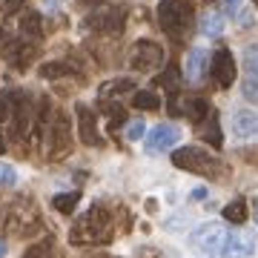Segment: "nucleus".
<instances>
[{"mask_svg":"<svg viewBox=\"0 0 258 258\" xmlns=\"http://www.w3.org/2000/svg\"><path fill=\"white\" fill-rule=\"evenodd\" d=\"M158 23L169 37H184L195 26L192 0H161L158 6Z\"/></svg>","mask_w":258,"mask_h":258,"instance_id":"f03ea898","label":"nucleus"},{"mask_svg":"<svg viewBox=\"0 0 258 258\" xmlns=\"http://www.w3.org/2000/svg\"><path fill=\"white\" fill-rule=\"evenodd\" d=\"M15 184H18V172H15V166L0 164V186H15Z\"/></svg>","mask_w":258,"mask_h":258,"instance_id":"a878e982","label":"nucleus"},{"mask_svg":"<svg viewBox=\"0 0 258 258\" xmlns=\"http://www.w3.org/2000/svg\"><path fill=\"white\" fill-rule=\"evenodd\" d=\"M235 75H238V66H235V57L227 46H218L215 55H212V78L221 89H230L235 83Z\"/></svg>","mask_w":258,"mask_h":258,"instance_id":"0eeeda50","label":"nucleus"},{"mask_svg":"<svg viewBox=\"0 0 258 258\" xmlns=\"http://www.w3.org/2000/svg\"><path fill=\"white\" fill-rule=\"evenodd\" d=\"M255 221H258V201H255Z\"/></svg>","mask_w":258,"mask_h":258,"instance_id":"e433bc0d","label":"nucleus"},{"mask_svg":"<svg viewBox=\"0 0 258 258\" xmlns=\"http://www.w3.org/2000/svg\"><path fill=\"white\" fill-rule=\"evenodd\" d=\"M198 32L207 37H218L224 32V18L218 15V12H207L201 18V26H198Z\"/></svg>","mask_w":258,"mask_h":258,"instance_id":"f3484780","label":"nucleus"},{"mask_svg":"<svg viewBox=\"0 0 258 258\" xmlns=\"http://www.w3.org/2000/svg\"><path fill=\"white\" fill-rule=\"evenodd\" d=\"M0 258H6V244L0 241Z\"/></svg>","mask_w":258,"mask_h":258,"instance_id":"c9c22d12","label":"nucleus"},{"mask_svg":"<svg viewBox=\"0 0 258 258\" xmlns=\"http://www.w3.org/2000/svg\"><path fill=\"white\" fill-rule=\"evenodd\" d=\"M210 109H212L210 101L198 95V98H184V101H181V106H178L175 112H181V115H186L189 120H195V123H198V120L207 118V112H210Z\"/></svg>","mask_w":258,"mask_h":258,"instance_id":"dca6fc26","label":"nucleus"},{"mask_svg":"<svg viewBox=\"0 0 258 258\" xmlns=\"http://www.w3.org/2000/svg\"><path fill=\"white\" fill-rule=\"evenodd\" d=\"M6 152V138H3V132H0V155Z\"/></svg>","mask_w":258,"mask_h":258,"instance_id":"473e14b6","label":"nucleus"},{"mask_svg":"<svg viewBox=\"0 0 258 258\" xmlns=\"http://www.w3.org/2000/svg\"><path fill=\"white\" fill-rule=\"evenodd\" d=\"M78 135L86 147H98L101 144V132H98V118L89 106L78 103Z\"/></svg>","mask_w":258,"mask_h":258,"instance_id":"f8f14e48","label":"nucleus"},{"mask_svg":"<svg viewBox=\"0 0 258 258\" xmlns=\"http://www.w3.org/2000/svg\"><path fill=\"white\" fill-rule=\"evenodd\" d=\"M78 201H81V195L78 192H60L52 198V207H55L57 212H63V215H69V212L78 207Z\"/></svg>","mask_w":258,"mask_h":258,"instance_id":"4be33fe9","label":"nucleus"},{"mask_svg":"<svg viewBox=\"0 0 258 258\" xmlns=\"http://www.w3.org/2000/svg\"><path fill=\"white\" fill-rule=\"evenodd\" d=\"M132 106L135 109H144V112H155L161 109V98H158V92H135V98H132Z\"/></svg>","mask_w":258,"mask_h":258,"instance_id":"6ab92c4d","label":"nucleus"},{"mask_svg":"<svg viewBox=\"0 0 258 258\" xmlns=\"http://www.w3.org/2000/svg\"><path fill=\"white\" fill-rule=\"evenodd\" d=\"M172 164L178 169H186V172H195V175H218V161L201 147H181L172 152Z\"/></svg>","mask_w":258,"mask_h":258,"instance_id":"7ed1b4c3","label":"nucleus"},{"mask_svg":"<svg viewBox=\"0 0 258 258\" xmlns=\"http://www.w3.org/2000/svg\"><path fill=\"white\" fill-rule=\"evenodd\" d=\"M207 60H210V57H207V52H204V49H192V52H189V55H186V81L189 83H198L204 78V75H207Z\"/></svg>","mask_w":258,"mask_h":258,"instance_id":"2eb2a0df","label":"nucleus"},{"mask_svg":"<svg viewBox=\"0 0 258 258\" xmlns=\"http://www.w3.org/2000/svg\"><path fill=\"white\" fill-rule=\"evenodd\" d=\"M86 26L95 32H103V35H120L126 26V9L120 3H103L101 9H95L86 18Z\"/></svg>","mask_w":258,"mask_h":258,"instance_id":"20e7f679","label":"nucleus"},{"mask_svg":"<svg viewBox=\"0 0 258 258\" xmlns=\"http://www.w3.org/2000/svg\"><path fill=\"white\" fill-rule=\"evenodd\" d=\"M32 57H35V46H32V43H18V46H12V52H9V63L18 66V69H26Z\"/></svg>","mask_w":258,"mask_h":258,"instance_id":"a211bd4d","label":"nucleus"},{"mask_svg":"<svg viewBox=\"0 0 258 258\" xmlns=\"http://www.w3.org/2000/svg\"><path fill=\"white\" fill-rule=\"evenodd\" d=\"M20 32H23L26 37L40 35V15H37V12H26V15L20 18Z\"/></svg>","mask_w":258,"mask_h":258,"instance_id":"5701e85b","label":"nucleus"},{"mask_svg":"<svg viewBox=\"0 0 258 258\" xmlns=\"http://www.w3.org/2000/svg\"><path fill=\"white\" fill-rule=\"evenodd\" d=\"M126 138H129V141H138V138H144V123H141V120H135V123H129V129H126Z\"/></svg>","mask_w":258,"mask_h":258,"instance_id":"c85d7f7f","label":"nucleus"},{"mask_svg":"<svg viewBox=\"0 0 258 258\" xmlns=\"http://www.w3.org/2000/svg\"><path fill=\"white\" fill-rule=\"evenodd\" d=\"M126 89H135V83L129 81V78H118V81H109L101 86V101H109V98H115V95L126 92Z\"/></svg>","mask_w":258,"mask_h":258,"instance_id":"aec40b11","label":"nucleus"},{"mask_svg":"<svg viewBox=\"0 0 258 258\" xmlns=\"http://www.w3.org/2000/svg\"><path fill=\"white\" fill-rule=\"evenodd\" d=\"M252 249H255V232L241 230V232H230L227 235L221 255L224 258H247V255H252Z\"/></svg>","mask_w":258,"mask_h":258,"instance_id":"9d476101","label":"nucleus"},{"mask_svg":"<svg viewBox=\"0 0 258 258\" xmlns=\"http://www.w3.org/2000/svg\"><path fill=\"white\" fill-rule=\"evenodd\" d=\"M66 72H69V69H66L63 63H46L43 69H40V75H43V78H63Z\"/></svg>","mask_w":258,"mask_h":258,"instance_id":"cd10ccee","label":"nucleus"},{"mask_svg":"<svg viewBox=\"0 0 258 258\" xmlns=\"http://www.w3.org/2000/svg\"><path fill=\"white\" fill-rule=\"evenodd\" d=\"M244 69H247L249 75H258V43L244 49Z\"/></svg>","mask_w":258,"mask_h":258,"instance_id":"393cba45","label":"nucleus"},{"mask_svg":"<svg viewBox=\"0 0 258 258\" xmlns=\"http://www.w3.org/2000/svg\"><path fill=\"white\" fill-rule=\"evenodd\" d=\"M241 92H244L247 101L258 103V78H247V81L241 83Z\"/></svg>","mask_w":258,"mask_h":258,"instance_id":"bb28decb","label":"nucleus"},{"mask_svg":"<svg viewBox=\"0 0 258 258\" xmlns=\"http://www.w3.org/2000/svg\"><path fill=\"white\" fill-rule=\"evenodd\" d=\"M224 6H227V12H230V15H235V12H238V0H227Z\"/></svg>","mask_w":258,"mask_h":258,"instance_id":"2f4dec72","label":"nucleus"},{"mask_svg":"<svg viewBox=\"0 0 258 258\" xmlns=\"http://www.w3.org/2000/svg\"><path fill=\"white\" fill-rule=\"evenodd\" d=\"M232 129L238 138H258V112L238 109L232 115Z\"/></svg>","mask_w":258,"mask_h":258,"instance_id":"ddd939ff","label":"nucleus"},{"mask_svg":"<svg viewBox=\"0 0 258 258\" xmlns=\"http://www.w3.org/2000/svg\"><path fill=\"white\" fill-rule=\"evenodd\" d=\"M227 235H230V232L224 230L221 224H204V227H198V230L192 232V244L198 249H204V252H210V255H221Z\"/></svg>","mask_w":258,"mask_h":258,"instance_id":"423d86ee","label":"nucleus"},{"mask_svg":"<svg viewBox=\"0 0 258 258\" xmlns=\"http://www.w3.org/2000/svg\"><path fill=\"white\" fill-rule=\"evenodd\" d=\"M15 98H18V92H15V89H6V92H0V120H9V118H12V109H15Z\"/></svg>","mask_w":258,"mask_h":258,"instance_id":"b1692460","label":"nucleus"},{"mask_svg":"<svg viewBox=\"0 0 258 258\" xmlns=\"http://www.w3.org/2000/svg\"><path fill=\"white\" fill-rule=\"evenodd\" d=\"M161 63H164V49L155 40H138L129 52V66L138 72H155Z\"/></svg>","mask_w":258,"mask_h":258,"instance_id":"39448f33","label":"nucleus"},{"mask_svg":"<svg viewBox=\"0 0 258 258\" xmlns=\"http://www.w3.org/2000/svg\"><path fill=\"white\" fill-rule=\"evenodd\" d=\"M9 43H12L9 32H6V29H0V52H3V46H9Z\"/></svg>","mask_w":258,"mask_h":258,"instance_id":"c756f323","label":"nucleus"},{"mask_svg":"<svg viewBox=\"0 0 258 258\" xmlns=\"http://www.w3.org/2000/svg\"><path fill=\"white\" fill-rule=\"evenodd\" d=\"M189 198H192V201H204V198H207V189H204V186H198V189H192V195H189Z\"/></svg>","mask_w":258,"mask_h":258,"instance_id":"7c9ffc66","label":"nucleus"},{"mask_svg":"<svg viewBox=\"0 0 258 258\" xmlns=\"http://www.w3.org/2000/svg\"><path fill=\"white\" fill-rule=\"evenodd\" d=\"M72 147V135H69V118L63 112H55L52 129H49V158H60Z\"/></svg>","mask_w":258,"mask_h":258,"instance_id":"6e6552de","label":"nucleus"},{"mask_svg":"<svg viewBox=\"0 0 258 258\" xmlns=\"http://www.w3.org/2000/svg\"><path fill=\"white\" fill-rule=\"evenodd\" d=\"M18 6H20V0H9V6H6V9L12 12V9H18Z\"/></svg>","mask_w":258,"mask_h":258,"instance_id":"72a5a7b5","label":"nucleus"},{"mask_svg":"<svg viewBox=\"0 0 258 258\" xmlns=\"http://www.w3.org/2000/svg\"><path fill=\"white\" fill-rule=\"evenodd\" d=\"M198 132H201V138L210 144V147L221 149L224 147V138H221V123H218V115L215 112H207V118L198 120Z\"/></svg>","mask_w":258,"mask_h":258,"instance_id":"4468645a","label":"nucleus"},{"mask_svg":"<svg viewBox=\"0 0 258 258\" xmlns=\"http://www.w3.org/2000/svg\"><path fill=\"white\" fill-rule=\"evenodd\" d=\"M112 238V215L106 207L95 204L81 215V221L72 227L69 241L75 247H86V244H106Z\"/></svg>","mask_w":258,"mask_h":258,"instance_id":"f257e3e1","label":"nucleus"},{"mask_svg":"<svg viewBox=\"0 0 258 258\" xmlns=\"http://www.w3.org/2000/svg\"><path fill=\"white\" fill-rule=\"evenodd\" d=\"M29 123H32V98L18 92L15 109H12V135H15V138H23L29 132Z\"/></svg>","mask_w":258,"mask_h":258,"instance_id":"9b49d317","label":"nucleus"},{"mask_svg":"<svg viewBox=\"0 0 258 258\" xmlns=\"http://www.w3.org/2000/svg\"><path fill=\"white\" fill-rule=\"evenodd\" d=\"M224 221H230V224H244L247 221V204L241 201H232L224 207Z\"/></svg>","mask_w":258,"mask_h":258,"instance_id":"412c9836","label":"nucleus"},{"mask_svg":"<svg viewBox=\"0 0 258 258\" xmlns=\"http://www.w3.org/2000/svg\"><path fill=\"white\" fill-rule=\"evenodd\" d=\"M252 3H255V6H258V0H252Z\"/></svg>","mask_w":258,"mask_h":258,"instance_id":"4c0bfd02","label":"nucleus"},{"mask_svg":"<svg viewBox=\"0 0 258 258\" xmlns=\"http://www.w3.org/2000/svg\"><path fill=\"white\" fill-rule=\"evenodd\" d=\"M89 258H115V255H106V252H95V255H89Z\"/></svg>","mask_w":258,"mask_h":258,"instance_id":"f704fd0d","label":"nucleus"},{"mask_svg":"<svg viewBox=\"0 0 258 258\" xmlns=\"http://www.w3.org/2000/svg\"><path fill=\"white\" fill-rule=\"evenodd\" d=\"M181 138V129L175 123H158L155 129H149V138H147V152L158 155V152H169V149L178 144Z\"/></svg>","mask_w":258,"mask_h":258,"instance_id":"1a4fd4ad","label":"nucleus"}]
</instances>
